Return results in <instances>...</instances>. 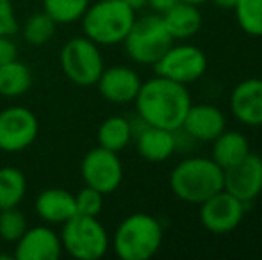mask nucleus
<instances>
[{"mask_svg": "<svg viewBox=\"0 0 262 260\" xmlns=\"http://www.w3.org/2000/svg\"><path fill=\"white\" fill-rule=\"evenodd\" d=\"M75 207L77 214L95 216L97 218L102 212V208H104V195L100 191H97V189L86 185L82 191H79L75 195Z\"/></svg>", "mask_w": 262, "mask_h": 260, "instance_id": "cd10ccee", "label": "nucleus"}, {"mask_svg": "<svg viewBox=\"0 0 262 260\" xmlns=\"http://www.w3.org/2000/svg\"><path fill=\"white\" fill-rule=\"evenodd\" d=\"M18 29L16 13L11 0H0V36H13Z\"/></svg>", "mask_w": 262, "mask_h": 260, "instance_id": "c85d7f7f", "label": "nucleus"}, {"mask_svg": "<svg viewBox=\"0 0 262 260\" xmlns=\"http://www.w3.org/2000/svg\"><path fill=\"white\" fill-rule=\"evenodd\" d=\"M27 193V178L18 168H0V210L18 207Z\"/></svg>", "mask_w": 262, "mask_h": 260, "instance_id": "5701e85b", "label": "nucleus"}, {"mask_svg": "<svg viewBox=\"0 0 262 260\" xmlns=\"http://www.w3.org/2000/svg\"><path fill=\"white\" fill-rule=\"evenodd\" d=\"M125 4H127L128 7H132L134 11H139V9H143V7L148 4V0H123Z\"/></svg>", "mask_w": 262, "mask_h": 260, "instance_id": "473e14b6", "label": "nucleus"}, {"mask_svg": "<svg viewBox=\"0 0 262 260\" xmlns=\"http://www.w3.org/2000/svg\"><path fill=\"white\" fill-rule=\"evenodd\" d=\"M136 148L148 162H164L175 153L177 135L173 130L146 125L136 134Z\"/></svg>", "mask_w": 262, "mask_h": 260, "instance_id": "a211bd4d", "label": "nucleus"}, {"mask_svg": "<svg viewBox=\"0 0 262 260\" xmlns=\"http://www.w3.org/2000/svg\"><path fill=\"white\" fill-rule=\"evenodd\" d=\"M225 191L252 203L262 193V157L250 152L243 160L225 170Z\"/></svg>", "mask_w": 262, "mask_h": 260, "instance_id": "f8f14e48", "label": "nucleus"}, {"mask_svg": "<svg viewBox=\"0 0 262 260\" xmlns=\"http://www.w3.org/2000/svg\"><path fill=\"white\" fill-rule=\"evenodd\" d=\"M246 203L221 189L200 203V223L214 235H225L237 228L245 219Z\"/></svg>", "mask_w": 262, "mask_h": 260, "instance_id": "9b49d317", "label": "nucleus"}, {"mask_svg": "<svg viewBox=\"0 0 262 260\" xmlns=\"http://www.w3.org/2000/svg\"><path fill=\"white\" fill-rule=\"evenodd\" d=\"M38 130V118L31 109L21 105L2 109L0 111V152H24L36 141Z\"/></svg>", "mask_w": 262, "mask_h": 260, "instance_id": "9d476101", "label": "nucleus"}, {"mask_svg": "<svg viewBox=\"0 0 262 260\" xmlns=\"http://www.w3.org/2000/svg\"><path fill=\"white\" fill-rule=\"evenodd\" d=\"M227 129V116L212 104H191L180 130L196 141L212 143Z\"/></svg>", "mask_w": 262, "mask_h": 260, "instance_id": "2eb2a0df", "label": "nucleus"}, {"mask_svg": "<svg viewBox=\"0 0 262 260\" xmlns=\"http://www.w3.org/2000/svg\"><path fill=\"white\" fill-rule=\"evenodd\" d=\"M134 104L138 118L146 125L177 132L193 102L184 84L156 75L141 84Z\"/></svg>", "mask_w": 262, "mask_h": 260, "instance_id": "f257e3e1", "label": "nucleus"}, {"mask_svg": "<svg viewBox=\"0 0 262 260\" xmlns=\"http://www.w3.org/2000/svg\"><path fill=\"white\" fill-rule=\"evenodd\" d=\"M55 21L45 11L41 13H36L32 14L31 18H27L24 25V39L29 43V45H34V46H39V45H45L52 39L54 32H55Z\"/></svg>", "mask_w": 262, "mask_h": 260, "instance_id": "a878e982", "label": "nucleus"}, {"mask_svg": "<svg viewBox=\"0 0 262 260\" xmlns=\"http://www.w3.org/2000/svg\"><path fill=\"white\" fill-rule=\"evenodd\" d=\"M162 225L157 218L136 212L118 225L113 237L114 253L121 260H148L162 244Z\"/></svg>", "mask_w": 262, "mask_h": 260, "instance_id": "20e7f679", "label": "nucleus"}, {"mask_svg": "<svg viewBox=\"0 0 262 260\" xmlns=\"http://www.w3.org/2000/svg\"><path fill=\"white\" fill-rule=\"evenodd\" d=\"M80 175L86 185L97 189L105 196L120 187L123 180V164L116 152L97 146L90 150L82 159Z\"/></svg>", "mask_w": 262, "mask_h": 260, "instance_id": "1a4fd4ad", "label": "nucleus"}, {"mask_svg": "<svg viewBox=\"0 0 262 260\" xmlns=\"http://www.w3.org/2000/svg\"><path fill=\"white\" fill-rule=\"evenodd\" d=\"M32 75L27 64L20 61H9L0 64V94L6 98H16L31 89Z\"/></svg>", "mask_w": 262, "mask_h": 260, "instance_id": "412c9836", "label": "nucleus"}, {"mask_svg": "<svg viewBox=\"0 0 262 260\" xmlns=\"http://www.w3.org/2000/svg\"><path fill=\"white\" fill-rule=\"evenodd\" d=\"M250 152H252V148H250L246 135H243L237 130L225 129L212 141V155H210V159L220 168L227 170V168L234 166L239 160L245 159Z\"/></svg>", "mask_w": 262, "mask_h": 260, "instance_id": "aec40b11", "label": "nucleus"}, {"mask_svg": "<svg viewBox=\"0 0 262 260\" xmlns=\"http://www.w3.org/2000/svg\"><path fill=\"white\" fill-rule=\"evenodd\" d=\"M27 218L18 207L0 210V239L6 243H16L27 230Z\"/></svg>", "mask_w": 262, "mask_h": 260, "instance_id": "bb28decb", "label": "nucleus"}, {"mask_svg": "<svg viewBox=\"0 0 262 260\" xmlns=\"http://www.w3.org/2000/svg\"><path fill=\"white\" fill-rule=\"evenodd\" d=\"M173 41L175 39L166 29L162 16L154 13L136 18L127 38L123 39V46L134 63L154 66L173 45Z\"/></svg>", "mask_w": 262, "mask_h": 260, "instance_id": "39448f33", "label": "nucleus"}, {"mask_svg": "<svg viewBox=\"0 0 262 260\" xmlns=\"http://www.w3.org/2000/svg\"><path fill=\"white\" fill-rule=\"evenodd\" d=\"M59 237L62 250L79 260H98L109 250V233L95 216L75 214L62 223Z\"/></svg>", "mask_w": 262, "mask_h": 260, "instance_id": "423d86ee", "label": "nucleus"}, {"mask_svg": "<svg viewBox=\"0 0 262 260\" xmlns=\"http://www.w3.org/2000/svg\"><path fill=\"white\" fill-rule=\"evenodd\" d=\"M234 13L245 34L262 38V0H237Z\"/></svg>", "mask_w": 262, "mask_h": 260, "instance_id": "393cba45", "label": "nucleus"}, {"mask_svg": "<svg viewBox=\"0 0 262 260\" xmlns=\"http://www.w3.org/2000/svg\"><path fill=\"white\" fill-rule=\"evenodd\" d=\"M136 20V11L123 0H98L90 4L82 21L84 36L98 46H111L123 43Z\"/></svg>", "mask_w": 262, "mask_h": 260, "instance_id": "7ed1b4c3", "label": "nucleus"}, {"mask_svg": "<svg viewBox=\"0 0 262 260\" xmlns=\"http://www.w3.org/2000/svg\"><path fill=\"white\" fill-rule=\"evenodd\" d=\"M18 57L16 43L11 39V36H0V64L14 61Z\"/></svg>", "mask_w": 262, "mask_h": 260, "instance_id": "c756f323", "label": "nucleus"}, {"mask_svg": "<svg viewBox=\"0 0 262 260\" xmlns=\"http://www.w3.org/2000/svg\"><path fill=\"white\" fill-rule=\"evenodd\" d=\"M177 2H180V0H148V4H146V6L152 7L157 14H164L166 11L171 9Z\"/></svg>", "mask_w": 262, "mask_h": 260, "instance_id": "7c9ffc66", "label": "nucleus"}, {"mask_svg": "<svg viewBox=\"0 0 262 260\" xmlns=\"http://www.w3.org/2000/svg\"><path fill=\"white\" fill-rule=\"evenodd\" d=\"M180 2H187V4H194V6H200V4L207 2V0H180Z\"/></svg>", "mask_w": 262, "mask_h": 260, "instance_id": "72a5a7b5", "label": "nucleus"}, {"mask_svg": "<svg viewBox=\"0 0 262 260\" xmlns=\"http://www.w3.org/2000/svg\"><path fill=\"white\" fill-rule=\"evenodd\" d=\"M225 187V170L210 157H189L169 173V189L179 200L200 205Z\"/></svg>", "mask_w": 262, "mask_h": 260, "instance_id": "f03ea898", "label": "nucleus"}, {"mask_svg": "<svg viewBox=\"0 0 262 260\" xmlns=\"http://www.w3.org/2000/svg\"><path fill=\"white\" fill-rule=\"evenodd\" d=\"M90 0H43V11L59 25L75 23L90 7Z\"/></svg>", "mask_w": 262, "mask_h": 260, "instance_id": "b1692460", "label": "nucleus"}, {"mask_svg": "<svg viewBox=\"0 0 262 260\" xmlns=\"http://www.w3.org/2000/svg\"><path fill=\"white\" fill-rule=\"evenodd\" d=\"M134 134H132V125L127 118L123 116H111L105 122H102V125L98 127V146H104L107 150L120 153L121 150H125L128 146V143L132 141Z\"/></svg>", "mask_w": 262, "mask_h": 260, "instance_id": "4be33fe9", "label": "nucleus"}, {"mask_svg": "<svg viewBox=\"0 0 262 260\" xmlns=\"http://www.w3.org/2000/svg\"><path fill=\"white\" fill-rule=\"evenodd\" d=\"M210 2L216 7H220V9H234L237 0H210Z\"/></svg>", "mask_w": 262, "mask_h": 260, "instance_id": "2f4dec72", "label": "nucleus"}, {"mask_svg": "<svg viewBox=\"0 0 262 260\" xmlns=\"http://www.w3.org/2000/svg\"><path fill=\"white\" fill-rule=\"evenodd\" d=\"M154 68H156V75L187 86L205 75L209 68V59L204 50L189 43L171 45L164 52V56L154 64Z\"/></svg>", "mask_w": 262, "mask_h": 260, "instance_id": "6e6552de", "label": "nucleus"}, {"mask_svg": "<svg viewBox=\"0 0 262 260\" xmlns=\"http://www.w3.org/2000/svg\"><path fill=\"white\" fill-rule=\"evenodd\" d=\"M161 16L173 39H189L202 29V13L194 4L177 2Z\"/></svg>", "mask_w": 262, "mask_h": 260, "instance_id": "6ab92c4d", "label": "nucleus"}, {"mask_svg": "<svg viewBox=\"0 0 262 260\" xmlns=\"http://www.w3.org/2000/svg\"><path fill=\"white\" fill-rule=\"evenodd\" d=\"M230 111L246 127H262V79L241 80L230 93Z\"/></svg>", "mask_w": 262, "mask_h": 260, "instance_id": "dca6fc26", "label": "nucleus"}, {"mask_svg": "<svg viewBox=\"0 0 262 260\" xmlns=\"http://www.w3.org/2000/svg\"><path fill=\"white\" fill-rule=\"evenodd\" d=\"M61 68L77 86H93L105 69L100 46L86 36L72 38L61 50Z\"/></svg>", "mask_w": 262, "mask_h": 260, "instance_id": "0eeeda50", "label": "nucleus"}, {"mask_svg": "<svg viewBox=\"0 0 262 260\" xmlns=\"http://www.w3.org/2000/svg\"><path fill=\"white\" fill-rule=\"evenodd\" d=\"M36 214L49 225H62L77 214L75 196L66 189L50 187L36 198Z\"/></svg>", "mask_w": 262, "mask_h": 260, "instance_id": "f3484780", "label": "nucleus"}, {"mask_svg": "<svg viewBox=\"0 0 262 260\" xmlns=\"http://www.w3.org/2000/svg\"><path fill=\"white\" fill-rule=\"evenodd\" d=\"M138 72L128 66H113L102 72L97 80L98 93L111 104H130L136 100L141 87Z\"/></svg>", "mask_w": 262, "mask_h": 260, "instance_id": "4468645a", "label": "nucleus"}, {"mask_svg": "<svg viewBox=\"0 0 262 260\" xmlns=\"http://www.w3.org/2000/svg\"><path fill=\"white\" fill-rule=\"evenodd\" d=\"M62 253L61 237L50 226H31L16 241L14 258L18 260H57Z\"/></svg>", "mask_w": 262, "mask_h": 260, "instance_id": "ddd939ff", "label": "nucleus"}]
</instances>
